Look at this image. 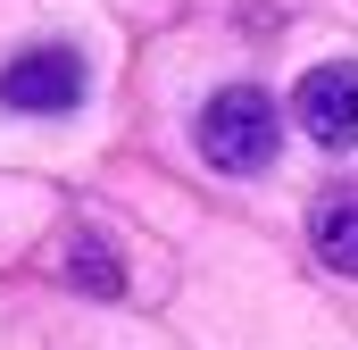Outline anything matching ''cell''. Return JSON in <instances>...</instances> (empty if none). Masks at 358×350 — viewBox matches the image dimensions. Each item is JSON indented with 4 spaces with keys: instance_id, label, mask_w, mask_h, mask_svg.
<instances>
[{
    "instance_id": "6da1fadb",
    "label": "cell",
    "mask_w": 358,
    "mask_h": 350,
    "mask_svg": "<svg viewBox=\"0 0 358 350\" xmlns=\"http://www.w3.org/2000/svg\"><path fill=\"white\" fill-rule=\"evenodd\" d=\"M283 142V117L259 84H225L208 108H200V159L217 175H259Z\"/></svg>"
},
{
    "instance_id": "7a4b0ae2",
    "label": "cell",
    "mask_w": 358,
    "mask_h": 350,
    "mask_svg": "<svg viewBox=\"0 0 358 350\" xmlns=\"http://www.w3.org/2000/svg\"><path fill=\"white\" fill-rule=\"evenodd\" d=\"M76 100H84V59L67 42H34L0 67V108L17 117H67Z\"/></svg>"
},
{
    "instance_id": "3957f363",
    "label": "cell",
    "mask_w": 358,
    "mask_h": 350,
    "mask_svg": "<svg viewBox=\"0 0 358 350\" xmlns=\"http://www.w3.org/2000/svg\"><path fill=\"white\" fill-rule=\"evenodd\" d=\"M292 117H300V134H308V142L350 150V142H358V67H350V59L308 67L300 92H292Z\"/></svg>"
},
{
    "instance_id": "277c9868",
    "label": "cell",
    "mask_w": 358,
    "mask_h": 350,
    "mask_svg": "<svg viewBox=\"0 0 358 350\" xmlns=\"http://www.w3.org/2000/svg\"><path fill=\"white\" fill-rule=\"evenodd\" d=\"M308 242L334 275H358V192H325L317 217H308Z\"/></svg>"
},
{
    "instance_id": "5b68a950",
    "label": "cell",
    "mask_w": 358,
    "mask_h": 350,
    "mask_svg": "<svg viewBox=\"0 0 358 350\" xmlns=\"http://www.w3.org/2000/svg\"><path fill=\"white\" fill-rule=\"evenodd\" d=\"M67 275H76L84 292H100V300L125 292V267H117V251H108V234H92V225L67 234Z\"/></svg>"
}]
</instances>
